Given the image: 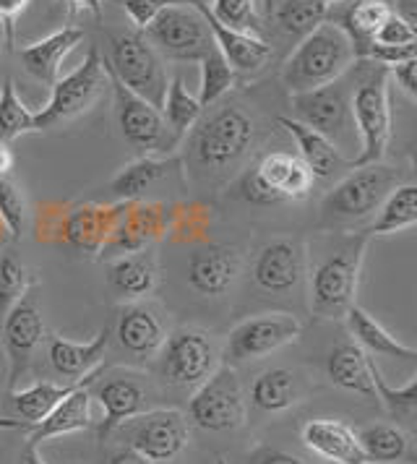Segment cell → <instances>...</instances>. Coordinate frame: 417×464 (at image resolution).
Instances as JSON below:
<instances>
[{"label":"cell","instance_id":"cell-51","mask_svg":"<svg viewBox=\"0 0 417 464\" xmlns=\"http://www.w3.org/2000/svg\"><path fill=\"white\" fill-rule=\"evenodd\" d=\"M394 14L410 24V29L417 34V0H396Z\"/></svg>","mask_w":417,"mask_h":464},{"label":"cell","instance_id":"cell-15","mask_svg":"<svg viewBox=\"0 0 417 464\" xmlns=\"http://www.w3.org/2000/svg\"><path fill=\"white\" fill-rule=\"evenodd\" d=\"M290 102L295 121L324 133L336 147H339V139H344L354 128L353 89L347 86L344 76L332 84L311 89V92L290 94Z\"/></svg>","mask_w":417,"mask_h":464},{"label":"cell","instance_id":"cell-34","mask_svg":"<svg viewBox=\"0 0 417 464\" xmlns=\"http://www.w3.org/2000/svg\"><path fill=\"white\" fill-rule=\"evenodd\" d=\"M392 14H394V8H392L389 0H353L339 14V19H332V22L339 24L350 34L357 61H365V55H368V50L373 44L375 32L381 29V24L386 22Z\"/></svg>","mask_w":417,"mask_h":464},{"label":"cell","instance_id":"cell-40","mask_svg":"<svg viewBox=\"0 0 417 464\" xmlns=\"http://www.w3.org/2000/svg\"><path fill=\"white\" fill-rule=\"evenodd\" d=\"M26 133H40L37 112L21 102L14 79H5L0 86V139L14 141Z\"/></svg>","mask_w":417,"mask_h":464},{"label":"cell","instance_id":"cell-7","mask_svg":"<svg viewBox=\"0 0 417 464\" xmlns=\"http://www.w3.org/2000/svg\"><path fill=\"white\" fill-rule=\"evenodd\" d=\"M112 55L104 58L107 71L139 97L154 107H162L167 92V73L160 53L144 34H118L110 40Z\"/></svg>","mask_w":417,"mask_h":464},{"label":"cell","instance_id":"cell-44","mask_svg":"<svg viewBox=\"0 0 417 464\" xmlns=\"http://www.w3.org/2000/svg\"><path fill=\"white\" fill-rule=\"evenodd\" d=\"M0 219L14 235V240H19L26 227V204L21 190L5 175H0Z\"/></svg>","mask_w":417,"mask_h":464},{"label":"cell","instance_id":"cell-17","mask_svg":"<svg viewBox=\"0 0 417 464\" xmlns=\"http://www.w3.org/2000/svg\"><path fill=\"white\" fill-rule=\"evenodd\" d=\"M92 400H97L102 407V422L97 428L102 441L110 433H115L118 425L151 410V392L146 386L144 376L133 371H115V373L104 371L102 376L94 381Z\"/></svg>","mask_w":417,"mask_h":464},{"label":"cell","instance_id":"cell-37","mask_svg":"<svg viewBox=\"0 0 417 464\" xmlns=\"http://www.w3.org/2000/svg\"><path fill=\"white\" fill-rule=\"evenodd\" d=\"M300 397V389H297V379L295 373L287 368H269L264 373H258L256 381L250 383V401L256 410L261 412H285L290 410L292 404Z\"/></svg>","mask_w":417,"mask_h":464},{"label":"cell","instance_id":"cell-8","mask_svg":"<svg viewBox=\"0 0 417 464\" xmlns=\"http://www.w3.org/2000/svg\"><path fill=\"white\" fill-rule=\"evenodd\" d=\"M146 40L172 61H201L217 47L207 19L193 5H167L157 11L144 32Z\"/></svg>","mask_w":417,"mask_h":464},{"label":"cell","instance_id":"cell-56","mask_svg":"<svg viewBox=\"0 0 417 464\" xmlns=\"http://www.w3.org/2000/svg\"><path fill=\"white\" fill-rule=\"evenodd\" d=\"M29 422L24 420H14V418H0V430H24V433H29Z\"/></svg>","mask_w":417,"mask_h":464},{"label":"cell","instance_id":"cell-10","mask_svg":"<svg viewBox=\"0 0 417 464\" xmlns=\"http://www.w3.org/2000/svg\"><path fill=\"white\" fill-rule=\"evenodd\" d=\"M248 415L243 386L229 365H219L201 386H196L188 401V420L201 430L228 433L238 430Z\"/></svg>","mask_w":417,"mask_h":464},{"label":"cell","instance_id":"cell-38","mask_svg":"<svg viewBox=\"0 0 417 464\" xmlns=\"http://www.w3.org/2000/svg\"><path fill=\"white\" fill-rule=\"evenodd\" d=\"M357 441L363 446L368 462L375 464H396L404 462L410 454V436L394 425V422H373L365 425L357 433Z\"/></svg>","mask_w":417,"mask_h":464},{"label":"cell","instance_id":"cell-33","mask_svg":"<svg viewBox=\"0 0 417 464\" xmlns=\"http://www.w3.org/2000/svg\"><path fill=\"white\" fill-rule=\"evenodd\" d=\"M123 204H118V207H82V209L71 211V217L65 219L63 235L83 251H102L115 232Z\"/></svg>","mask_w":417,"mask_h":464},{"label":"cell","instance_id":"cell-47","mask_svg":"<svg viewBox=\"0 0 417 464\" xmlns=\"http://www.w3.org/2000/svg\"><path fill=\"white\" fill-rule=\"evenodd\" d=\"M412 40H417V34L410 29V24L404 22V19H399L396 14H392L386 22L381 24V29L375 32L371 47H396V44H407L412 43Z\"/></svg>","mask_w":417,"mask_h":464},{"label":"cell","instance_id":"cell-5","mask_svg":"<svg viewBox=\"0 0 417 464\" xmlns=\"http://www.w3.org/2000/svg\"><path fill=\"white\" fill-rule=\"evenodd\" d=\"M353 86V123L360 151L350 168L383 162L392 141V68L373 61H360Z\"/></svg>","mask_w":417,"mask_h":464},{"label":"cell","instance_id":"cell-29","mask_svg":"<svg viewBox=\"0 0 417 464\" xmlns=\"http://www.w3.org/2000/svg\"><path fill=\"white\" fill-rule=\"evenodd\" d=\"M326 373L334 386L360 397H375L373 358L354 342L336 344L326 358Z\"/></svg>","mask_w":417,"mask_h":464},{"label":"cell","instance_id":"cell-1","mask_svg":"<svg viewBox=\"0 0 417 464\" xmlns=\"http://www.w3.org/2000/svg\"><path fill=\"white\" fill-rule=\"evenodd\" d=\"M404 183V169L375 162L353 168L321 201L318 227L326 232H354L368 227L389 193Z\"/></svg>","mask_w":417,"mask_h":464},{"label":"cell","instance_id":"cell-18","mask_svg":"<svg viewBox=\"0 0 417 464\" xmlns=\"http://www.w3.org/2000/svg\"><path fill=\"white\" fill-rule=\"evenodd\" d=\"M110 334H112L110 339L115 342V347L121 350V355L131 358L136 365H144L160 355L170 332H167L165 314L157 305L136 300L121 308L115 329Z\"/></svg>","mask_w":417,"mask_h":464},{"label":"cell","instance_id":"cell-13","mask_svg":"<svg viewBox=\"0 0 417 464\" xmlns=\"http://www.w3.org/2000/svg\"><path fill=\"white\" fill-rule=\"evenodd\" d=\"M107 79H110L112 97H115L118 126L131 147L141 149V151H160V154H170L178 147V139L170 133L160 107H154L151 102H146L144 97H139L136 92H131L110 71H107Z\"/></svg>","mask_w":417,"mask_h":464},{"label":"cell","instance_id":"cell-42","mask_svg":"<svg viewBox=\"0 0 417 464\" xmlns=\"http://www.w3.org/2000/svg\"><path fill=\"white\" fill-rule=\"evenodd\" d=\"M29 287H32V279L26 275V266L19 256L0 254V321L26 295Z\"/></svg>","mask_w":417,"mask_h":464},{"label":"cell","instance_id":"cell-49","mask_svg":"<svg viewBox=\"0 0 417 464\" xmlns=\"http://www.w3.org/2000/svg\"><path fill=\"white\" fill-rule=\"evenodd\" d=\"M392 82L402 86V92H407L417 102V58L407 63L392 65Z\"/></svg>","mask_w":417,"mask_h":464},{"label":"cell","instance_id":"cell-32","mask_svg":"<svg viewBox=\"0 0 417 464\" xmlns=\"http://www.w3.org/2000/svg\"><path fill=\"white\" fill-rule=\"evenodd\" d=\"M347 329L353 334L354 344H360L368 355H381V358L394 360H417V350L396 339L381 321H375L365 308L354 303L353 308L344 314Z\"/></svg>","mask_w":417,"mask_h":464},{"label":"cell","instance_id":"cell-25","mask_svg":"<svg viewBox=\"0 0 417 464\" xmlns=\"http://www.w3.org/2000/svg\"><path fill=\"white\" fill-rule=\"evenodd\" d=\"M107 347H110V326H104L92 342H71V339L55 334L47 344V358L58 376L79 381L104 365Z\"/></svg>","mask_w":417,"mask_h":464},{"label":"cell","instance_id":"cell-27","mask_svg":"<svg viewBox=\"0 0 417 464\" xmlns=\"http://www.w3.org/2000/svg\"><path fill=\"white\" fill-rule=\"evenodd\" d=\"M107 371V365H100L97 371H92L89 376H83L79 381H68V383H53V381H37L32 383L29 389L24 392H11V407H14V415L19 420L29 422V425H37L44 420L58 404H61L68 394H73L76 389L82 386H92L94 381L102 376ZM32 430V428H29Z\"/></svg>","mask_w":417,"mask_h":464},{"label":"cell","instance_id":"cell-61","mask_svg":"<svg viewBox=\"0 0 417 464\" xmlns=\"http://www.w3.org/2000/svg\"><path fill=\"white\" fill-rule=\"evenodd\" d=\"M0 53H3V44H0Z\"/></svg>","mask_w":417,"mask_h":464},{"label":"cell","instance_id":"cell-59","mask_svg":"<svg viewBox=\"0 0 417 464\" xmlns=\"http://www.w3.org/2000/svg\"><path fill=\"white\" fill-rule=\"evenodd\" d=\"M217 464H228V459H222V457H219V459H217Z\"/></svg>","mask_w":417,"mask_h":464},{"label":"cell","instance_id":"cell-36","mask_svg":"<svg viewBox=\"0 0 417 464\" xmlns=\"http://www.w3.org/2000/svg\"><path fill=\"white\" fill-rule=\"evenodd\" d=\"M271 19L282 34L300 43L329 19V5L324 0H271Z\"/></svg>","mask_w":417,"mask_h":464},{"label":"cell","instance_id":"cell-55","mask_svg":"<svg viewBox=\"0 0 417 464\" xmlns=\"http://www.w3.org/2000/svg\"><path fill=\"white\" fill-rule=\"evenodd\" d=\"M11 169H14V154L5 147V141H0V175H5Z\"/></svg>","mask_w":417,"mask_h":464},{"label":"cell","instance_id":"cell-22","mask_svg":"<svg viewBox=\"0 0 417 464\" xmlns=\"http://www.w3.org/2000/svg\"><path fill=\"white\" fill-rule=\"evenodd\" d=\"M160 235H162V207L141 204V201H125L115 232L102 251H118L115 256L146 251V246L151 240H157Z\"/></svg>","mask_w":417,"mask_h":464},{"label":"cell","instance_id":"cell-43","mask_svg":"<svg viewBox=\"0 0 417 464\" xmlns=\"http://www.w3.org/2000/svg\"><path fill=\"white\" fill-rule=\"evenodd\" d=\"M208 8L229 29L248 32V34H258L261 37L258 0H211Z\"/></svg>","mask_w":417,"mask_h":464},{"label":"cell","instance_id":"cell-28","mask_svg":"<svg viewBox=\"0 0 417 464\" xmlns=\"http://www.w3.org/2000/svg\"><path fill=\"white\" fill-rule=\"evenodd\" d=\"M94 386V383H92ZM92 386H82L73 394H68L65 400L37 425H32V430L26 433V446H40L42 441L58 439L65 433H76L92 428Z\"/></svg>","mask_w":417,"mask_h":464},{"label":"cell","instance_id":"cell-24","mask_svg":"<svg viewBox=\"0 0 417 464\" xmlns=\"http://www.w3.org/2000/svg\"><path fill=\"white\" fill-rule=\"evenodd\" d=\"M303 443L318 454L321 459L334 464H371L363 446L357 441V433L347 422L342 420H318L305 422L303 428Z\"/></svg>","mask_w":417,"mask_h":464},{"label":"cell","instance_id":"cell-41","mask_svg":"<svg viewBox=\"0 0 417 464\" xmlns=\"http://www.w3.org/2000/svg\"><path fill=\"white\" fill-rule=\"evenodd\" d=\"M199 65H201V94H199V102L207 110V107L214 105L217 100H222L232 89L235 71L225 61V55L219 53V47H214L207 58H201Z\"/></svg>","mask_w":417,"mask_h":464},{"label":"cell","instance_id":"cell-20","mask_svg":"<svg viewBox=\"0 0 417 464\" xmlns=\"http://www.w3.org/2000/svg\"><path fill=\"white\" fill-rule=\"evenodd\" d=\"M243 258L229 246H207L188 258V285L204 297H222L232 290Z\"/></svg>","mask_w":417,"mask_h":464},{"label":"cell","instance_id":"cell-31","mask_svg":"<svg viewBox=\"0 0 417 464\" xmlns=\"http://www.w3.org/2000/svg\"><path fill=\"white\" fill-rule=\"evenodd\" d=\"M157 261L149 251L118 256L107 266V285L121 300H141L157 287Z\"/></svg>","mask_w":417,"mask_h":464},{"label":"cell","instance_id":"cell-50","mask_svg":"<svg viewBox=\"0 0 417 464\" xmlns=\"http://www.w3.org/2000/svg\"><path fill=\"white\" fill-rule=\"evenodd\" d=\"M248 464H305L300 457H295L290 451L282 449H271V446H261L248 457Z\"/></svg>","mask_w":417,"mask_h":464},{"label":"cell","instance_id":"cell-53","mask_svg":"<svg viewBox=\"0 0 417 464\" xmlns=\"http://www.w3.org/2000/svg\"><path fill=\"white\" fill-rule=\"evenodd\" d=\"M68 8V16H79L82 11H97L100 14V0H63Z\"/></svg>","mask_w":417,"mask_h":464},{"label":"cell","instance_id":"cell-14","mask_svg":"<svg viewBox=\"0 0 417 464\" xmlns=\"http://www.w3.org/2000/svg\"><path fill=\"white\" fill-rule=\"evenodd\" d=\"M44 337V321H42L37 285L26 290V295L8 311L3 318V350L8 360V392H16L19 381L29 373L37 347Z\"/></svg>","mask_w":417,"mask_h":464},{"label":"cell","instance_id":"cell-12","mask_svg":"<svg viewBox=\"0 0 417 464\" xmlns=\"http://www.w3.org/2000/svg\"><path fill=\"white\" fill-rule=\"evenodd\" d=\"M219 368V350L204 329H178L160 350V376L167 383L196 389Z\"/></svg>","mask_w":417,"mask_h":464},{"label":"cell","instance_id":"cell-19","mask_svg":"<svg viewBox=\"0 0 417 464\" xmlns=\"http://www.w3.org/2000/svg\"><path fill=\"white\" fill-rule=\"evenodd\" d=\"M308 272V251L295 237H274L253 261V282L271 295H287L300 287Z\"/></svg>","mask_w":417,"mask_h":464},{"label":"cell","instance_id":"cell-45","mask_svg":"<svg viewBox=\"0 0 417 464\" xmlns=\"http://www.w3.org/2000/svg\"><path fill=\"white\" fill-rule=\"evenodd\" d=\"M373 383H375V397L383 401L392 412H410V410H417V373L415 379L404 386H389L381 371L375 368L373 362Z\"/></svg>","mask_w":417,"mask_h":464},{"label":"cell","instance_id":"cell-9","mask_svg":"<svg viewBox=\"0 0 417 464\" xmlns=\"http://www.w3.org/2000/svg\"><path fill=\"white\" fill-rule=\"evenodd\" d=\"M107 84H110V79H107V68H104V55L97 50H89L83 63L73 73L63 76L53 84V94H50L47 105L37 110L40 130H50L71 118L83 115L102 97Z\"/></svg>","mask_w":417,"mask_h":464},{"label":"cell","instance_id":"cell-58","mask_svg":"<svg viewBox=\"0 0 417 464\" xmlns=\"http://www.w3.org/2000/svg\"><path fill=\"white\" fill-rule=\"evenodd\" d=\"M324 3H326V5L332 8V5H336V3H342V0H324Z\"/></svg>","mask_w":417,"mask_h":464},{"label":"cell","instance_id":"cell-52","mask_svg":"<svg viewBox=\"0 0 417 464\" xmlns=\"http://www.w3.org/2000/svg\"><path fill=\"white\" fill-rule=\"evenodd\" d=\"M107 464H149V462H146L141 454H136L133 449L123 446V449H118V451L107 459Z\"/></svg>","mask_w":417,"mask_h":464},{"label":"cell","instance_id":"cell-54","mask_svg":"<svg viewBox=\"0 0 417 464\" xmlns=\"http://www.w3.org/2000/svg\"><path fill=\"white\" fill-rule=\"evenodd\" d=\"M21 464H47L42 459L40 446H24L21 451Z\"/></svg>","mask_w":417,"mask_h":464},{"label":"cell","instance_id":"cell-3","mask_svg":"<svg viewBox=\"0 0 417 464\" xmlns=\"http://www.w3.org/2000/svg\"><path fill=\"white\" fill-rule=\"evenodd\" d=\"M253 139L256 121L248 110L240 105L219 107L188 139V168L204 180H219L246 160Z\"/></svg>","mask_w":417,"mask_h":464},{"label":"cell","instance_id":"cell-48","mask_svg":"<svg viewBox=\"0 0 417 464\" xmlns=\"http://www.w3.org/2000/svg\"><path fill=\"white\" fill-rule=\"evenodd\" d=\"M26 5H29V0H0V24L5 29V44H14L16 19L24 14Z\"/></svg>","mask_w":417,"mask_h":464},{"label":"cell","instance_id":"cell-46","mask_svg":"<svg viewBox=\"0 0 417 464\" xmlns=\"http://www.w3.org/2000/svg\"><path fill=\"white\" fill-rule=\"evenodd\" d=\"M199 3H211V0H123V8L128 19L139 26V32H144L149 22L157 16V11L167 5H199Z\"/></svg>","mask_w":417,"mask_h":464},{"label":"cell","instance_id":"cell-39","mask_svg":"<svg viewBox=\"0 0 417 464\" xmlns=\"http://www.w3.org/2000/svg\"><path fill=\"white\" fill-rule=\"evenodd\" d=\"M160 110H162V118H165L170 133H172L178 141H183V136H186L190 128L196 126V121H199L201 112H204L199 97H193V94L188 92L183 76H172V79L167 82L165 100H162V107H160Z\"/></svg>","mask_w":417,"mask_h":464},{"label":"cell","instance_id":"cell-11","mask_svg":"<svg viewBox=\"0 0 417 464\" xmlns=\"http://www.w3.org/2000/svg\"><path fill=\"white\" fill-rule=\"evenodd\" d=\"M313 183V172L297 154L271 151L243 178V198L258 207L300 201L311 196Z\"/></svg>","mask_w":417,"mask_h":464},{"label":"cell","instance_id":"cell-60","mask_svg":"<svg viewBox=\"0 0 417 464\" xmlns=\"http://www.w3.org/2000/svg\"><path fill=\"white\" fill-rule=\"evenodd\" d=\"M415 165H417V139H415Z\"/></svg>","mask_w":417,"mask_h":464},{"label":"cell","instance_id":"cell-2","mask_svg":"<svg viewBox=\"0 0 417 464\" xmlns=\"http://www.w3.org/2000/svg\"><path fill=\"white\" fill-rule=\"evenodd\" d=\"M363 230L332 232V246L311 269V314L315 318H344L354 305L363 258L371 246Z\"/></svg>","mask_w":417,"mask_h":464},{"label":"cell","instance_id":"cell-30","mask_svg":"<svg viewBox=\"0 0 417 464\" xmlns=\"http://www.w3.org/2000/svg\"><path fill=\"white\" fill-rule=\"evenodd\" d=\"M183 168V157H139L131 165H125L112 180L107 190L118 198V201H139L146 190L154 188L160 180H165L172 169Z\"/></svg>","mask_w":417,"mask_h":464},{"label":"cell","instance_id":"cell-23","mask_svg":"<svg viewBox=\"0 0 417 464\" xmlns=\"http://www.w3.org/2000/svg\"><path fill=\"white\" fill-rule=\"evenodd\" d=\"M276 126L290 133L295 147H297V157L308 165L315 180H332L334 175H339V169L350 168V162L342 157V149L336 147L332 139H326L324 133L303 126L295 118H285V115L276 118Z\"/></svg>","mask_w":417,"mask_h":464},{"label":"cell","instance_id":"cell-35","mask_svg":"<svg viewBox=\"0 0 417 464\" xmlns=\"http://www.w3.org/2000/svg\"><path fill=\"white\" fill-rule=\"evenodd\" d=\"M417 225V183H399L383 207L378 209L373 222L363 227L365 235L381 237V235H396L402 230H410Z\"/></svg>","mask_w":417,"mask_h":464},{"label":"cell","instance_id":"cell-6","mask_svg":"<svg viewBox=\"0 0 417 464\" xmlns=\"http://www.w3.org/2000/svg\"><path fill=\"white\" fill-rule=\"evenodd\" d=\"M115 439L141 454L149 464L175 462L190 441V425L180 410H146L115 428Z\"/></svg>","mask_w":417,"mask_h":464},{"label":"cell","instance_id":"cell-57","mask_svg":"<svg viewBox=\"0 0 417 464\" xmlns=\"http://www.w3.org/2000/svg\"><path fill=\"white\" fill-rule=\"evenodd\" d=\"M404 464H417V454H407V457H404Z\"/></svg>","mask_w":417,"mask_h":464},{"label":"cell","instance_id":"cell-21","mask_svg":"<svg viewBox=\"0 0 417 464\" xmlns=\"http://www.w3.org/2000/svg\"><path fill=\"white\" fill-rule=\"evenodd\" d=\"M193 8H199L201 16L207 19L208 29L214 34V43L219 47V53L225 55V61L232 65L235 73H256V71H261L264 65L269 63L274 50H271V44L264 37L225 26V24L211 14L208 3H199Z\"/></svg>","mask_w":417,"mask_h":464},{"label":"cell","instance_id":"cell-16","mask_svg":"<svg viewBox=\"0 0 417 464\" xmlns=\"http://www.w3.org/2000/svg\"><path fill=\"white\" fill-rule=\"evenodd\" d=\"M303 334V324L292 314H258L240 321L225 342L228 362L261 360L287 347Z\"/></svg>","mask_w":417,"mask_h":464},{"label":"cell","instance_id":"cell-26","mask_svg":"<svg viewBox=\"0 0 417 464\" xmlns=\"http://www.w3.org/2000/svg\"><path fill=\"white\" fill-rule=\"evenodd\" d=\"M83 40L82 26H63L58 32H53L50 37H44L40 43L26 44L19 53L21 65L26 68L29 76H34L42 84H55L58 73H61L63 61L68 58L71 50H76Z\"/></svg>","mask_w":417,"mask_h":464},{"label":"cell","instance_id":"cell-4","mask_svg":"<svg viewBox=\"0 0 417 464\" xmlns=\"http://www.w3.org/2000/svg\"><path fill=\"white\" fill-rule=\"evenodd\" d=\"M354 63L357 55L350 34L336 22L326 19L295 44L290 58L282 65V84L290 94L311 92L347 76Z\"/></svg>","mask_w":417,"mask_h":464}]
</instances>
